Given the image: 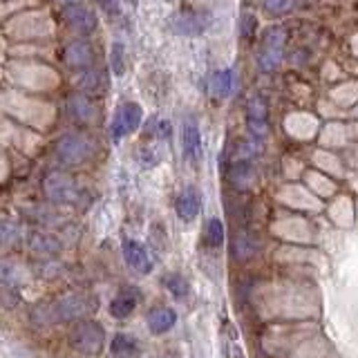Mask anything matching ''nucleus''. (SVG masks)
<instances>
[{
	"instance_id": "f257e3e1",
	"label": "nucleus",
	"mask_w": 358,
	"mask_h": 358,
	"mask_svg": "<svg viewBox=\"0 0 358 358\" xmlns=\"http://www.w3.org/2000/svg\"><path fill=\"white\" fill-rule=\"evenodd\" d=\"M94 311V300L85 294H67L56 298L54 302L41 305L31 311V322L36 327H54L59 322L85 320L87 313Z\"/></svg>"
},
{
	"instance_id": "f03ea898",
	"label": "nucleus",
	"mask_w": 358,
	"mask_h": 358,
	"mask_svg": "<svg viewBox=\"0 0 358 358\" xmlns=\"http://www.w3.org/2000/svg\"><path fill=\"white\" fill-rule=\"evenodd\" d=\"M70 345L85 356H99L106 347V329L94 320H78L70 331Z\"/></svg>"
},
{
	"instance_id": "7ed1b4c3",
	"label": "nucleus",
	"mask_w": 358,
	"mask_h": 358,
	"mask_svg": "<svg viewBox=\"0 0 358 358\" xmlns=\"http://www.w3.org/2000/svg\"><path fill=\"white\" fill-rule=\"evenodd\" d=\"M285 43H287V29L285 27H268L264 31V38L260 45V54H257V67L268 74L275 72L280 63L285 59Z\"/></svg>"
},
{
	"instance_id": "20e7f679",
	"label": "nucleus",
	"mask_w": 358,
	"mask_h": 358,
	"mask_svg": "<svg viewBox=\"0 0 358 358\" xmlns=\"http://www.w3.org/2000/svg\"><path fill=\"white\" fill-rule=\"evenodd\" d=\"M92 155H94V143L85 134H76V132L63 134L59 143H56V157H59L61 164L67 166L85 164Z\"/></svg>"
},
{
	"instance_id": "39448f33",
	"label": "nucleus",
	"mask_w": 358,
	"mask_h": 358,
	"mask_svg": "<svg viewBox=\"0 0 358 358\" xmlns=\"http://www.w3.org/2000/svg\"><path fill=\"white\" fill-rule=\"evenodd\" d=\"M43 190L48 199L52 204H74L81 195V190L76 188L74 179L67 175V173H61V171H54L45 177L43 182Z\"/></svg>"
},
{
	"instance_id": "423d86ee",
	"label": "nucleus",
	"mask_w": 358,
	"mask_h": 358,
	"mask_svg": "<svg viewBox=\"0 0 358 358\" xmlns=\"http://www.w3.org/2000/svg\"><path fill=\"white\" fill-rule=\"evenodd\" d=\"M143 119V110L139 103L134 101H128V103H121L112 117V126H110V134L115 141H121L123 137H128L134 130L139 128V123Z\"/></svg>"
},
{
	"instance_id": "0eeeda50",
	"label": "nucleus",
	"mask_w": 358,
	"mask_h": 358,
	"mask_svg": "<svg viewBox=\"0 0 358 358\" xmlns=\"http://www.w3.org/2000/svg\"><path fill=\"white\" fill-rule=\"evenodd\" d=\"M123 260L132 268L134 273L148 275L152 271V257L148 253V249L137 242V240H126L123 242Z\"/></svg>"
},
{
	"instance_id": "6e6552de",
	"label": "nucleus",
	"mask_w": 358,
	"mask_h": 358,
	"mask_svg": "<svg viewBox=\"0 0 358 358\" xmlns=\"http://www.w3.org/2000/svg\"><path fill=\"white\" fill-rule=\"evenodd\" d=\"M27 249L38 255L41 260H45V257H56L61 251H63V244L61 240L56 238V235L48 233V231H31L27 235Z\"/></svg>"
},
{
	"instance_id": "1a4fd4ad",
	"label": "nucleus",
	"mask_w": 358,
	"mask_h": 358,
	"mask_svg": "<svg viewBox=\"0 0 358 358\" xmlns=\"http://www.w3.org/2000/svg\"><path fill=\"white\" fill-rule=\"evenodd\" d=\"M246 119H249V130L255 139L266 137L268 132V108L266 101L260 96H253L249 101V110H246Z\"/></svg>"
},
{
	"instance_id": "9d476101",
	"label": "nucleus",
	"mask_w": 358,
	"mask_h": 358,
	"mask_svg": "<svg viewBox=\"0 0 358 358\" xmlns=\"http://www.w3.org/2000/svg\"><path fill=\"white\" fill-rule=\"evenodd\" d=\"M139 302H141V291L134 289V287H128V289L119 291V294L112 298L108 311H110L112 318L123 320V318H128L134 309H137Z\"/></svg>"
},
{
	"instance_id": "9b49d317",
	"label": "nucleus",
	"mask_w": 358,
	"mask_h": 358,
	"mask_svg": "<svg viewBox=\"0 0 358 358\" xmlns=\"http://www.w3.org/2000/svg\"><path fill=\"white\" fill-rule=\"evenodd\" d=\"M65 20L72 29H76L78 34H90L96 27V16L92 9H87L83 5H72L65 7Z\"/></svg>"
},
{
	"instance_id": "f8f14e48",
	"label": "nucleus",
	"mask_w": 358,
	"mask_h": 358,
	"mask_svg": "<svg viewBox=\"0 0 358 358\" xmlns=\"http://www.w3.org/2000/svg\"><path fill=\"white\" fill-rule=\"evenodd\" d=\"M177 322V311L173 307H157V309H150L148 316H145V324H148L150 334L155 336H162V334H168Z\"/></svg>"
},
{
	"instance_id": "ddd939ff",
	"label": "nucleus",
	"mask_w": 358,
	"mask_h": 358,
	"mask_svg": "<svg viewBox=\"0 0 358 358\" xmlns=\"http://www.w3.org/2000/svg\"><path fill=\"white\" fill-rule=\"evenodd\" d=\"M110 354L115 358H141L143 350L139 338H134L130 334H117L110 341Z\"/></svg>"
},
{
	"instance_id": "4468645a",
	"label": "nucleus",
	"mask_w": 358,
	"mask_h": 358,
	"mask_svg": "<svg viewBox=\"0 0 358 358\" xmlns=\"http://www.w3.org/2000/svg\"><path fill=\"white\" fill-rule=\"evenodd\" d=\"M175 210L184 222H193L199 215V210H201V197H199L197 190L195 188H184L182 193H179L177 201H175Z\"/></svg>"
},
{
	"instance_id": "2eb2a0df",
	"label": "nucleus",
	"mask_w": 358,
	"mask_h": 358,
	"mask_svg": "<svg viewBox=\"0 0 358 358\" xmlns=\"http://www.w3.org/2000/svg\"><path fill=\"white\" fill-rule=\"evenodd\" d=\"M182 145H184V155L188 157L190 162H197L199 155H201V134L199 128L193 119H186L184 121V128H182Z\"/></svg>"
},
{
	"instance_id": "dca6fc26",
	"label": "nucleus",
	"mask_w": 358,
	"mask_h": 358,
	"mask_svg": "<svg viewBox=\"0 0 358 358\" xmlns=\"http://www.w3.org/2000/svg\"><path fill=\"white\" fill-rule=\"evenodd\" d=\"M27 268L20 266L18 262L11 260H0V287H9L16 289L27 280Z\"/></svg>"
},
{
	"instance_id": "f3484780",
	"label": "nucleus",
	"mask_w": 358,
	"mask_h": 358,
	"mask_svg": "<svg viewBox=\"0 0 358 358\" xmlns=\"http://www.w3.org/2000/svg\"><path fill=\"white\" fill-rule=\"evenodd\" d=\"M65 61L70 63L72 67H90L94 61V52L90 48V43L85 41H76L70 43L65 50Z\"/></svg>"
},
{
	"instance_id": "a211bd4d",
	"label": "nucleus",
	"mask_w": 358,
	"mask_h": 358,
	"mask_svg": "<svg viewBox=\"0 0 358 358\" xmlns=\"http://www.w3.org/2000/svg\"><path fill=\"white\" fill-rule=\"evenodd\" d=\"M67 110H70V115L78 121V123H90L94 121V115H96V108L94 103L90 101L85 94H74L67 101Z\"/></svg>"
},
{
	"instance_id": "6ab92c4d",
	"label": "nucleus",
	"mask_w": 358,
	"mask_h": 358,
	"mask_svg": "<svg viewBox=\"0 0 358 358\" xmlns=\"http://www.w3.org/2000/svg\"><path fill=\"white\" fill-rule=\"evenodd\" d=\"M233 85H235V76L231 70H217L215 74L210 76V87H213V94L220 96V99H227L233 92Z\"/></svg>"
},
{
	"instance_id": "aec40b11",
	"label": "nucleus",
	"mask_w": 358,
	"mask_h": 358,
	"mask_svg": "<svg viewBox=\"0 0 358 358\" xmlns=\"http://www.w3.org/2000/svg\"><path fill=\"white\" fill-rule=\"evenodd\" d=\"M175 27L186 34V36H195L201 29H204V18H199L195 11H186V14H177L175 16Z\"/></svg>"
},
{
	"instance_id": "412c9836",
	"label": "nucleus",
	"mask_w": 358,
	"mask_h": 358,
	"mask_svg": "<svg viewBox=\"0 0 358 358\" xmlns=\"http://www.w3.org/2000/svg\"><path fill=\"white\" fill-rule=\"evenodd\" d=\"M164 287L166 291L171 294L175 300H184L188 296V291H190V285H188V280L182 275V273H168L164 278Z\"/></svg>"
},
{
	"instance_id": "4be33fe9",
	"label": "nucleus",
	"mask_w": 358,
	"mask_h": 358,
	"mask_svg": "<svg viewBox=\"0 0 358 358\" xmlns=\"http://www.w3.org/2000/svg\"><path fill=\"white\" fill-rule=\"evenodd\" d=\"M34 271H36V275L43 278V280H56L61 275L63 266L56 262L54 257H45V260H41L36 266H34Z\"/></svg>"
},
{
	"instance_id": "5701e85b",
	"label": "nucleus",
	"mask_w": 358,
	"mask_h": 358,
	"mask_svg": "<svg viewBox=\"0 0 358 358\" xmlns=\"http://www.w3.org/2000/svg\"><path fill=\"white\" fill-rule=\"evenodd\" d=\"M298 0H264V11L271 16H285L289 11H294Z\"/></svg>"
},
{
	"instance_id": "b1692460",
	"label": "nucleus",
	"mask_w": 358,
	"mask_h": 358,
	"mask_svg": "<svg viewBox=\"0 0 358 358\" xmlns=\"http://www.w3.org/2000/svg\"><path fill=\"white\" fill-rule=\"evenodd\" d=\"M206 242L210 246H220L224 242V224L217 217H210L206 224Z\"/></svg>"
},
{
	"instance_id": "393cba45",
	"label": "nucleus",
	"mask_w": 358,
	"mask_h": 358,
	"mask_svg": "<svg viewBox=\"0 0 358 358\" xmlns=\"http://www.w3.org/2000/svg\"><path fill=\"white\" fill-rule=\"evenodd\" d=\"M20 240V229L14 222H0V244L14 246Z\"/></svg>"
},
{
	"instance_id": "a878e982",
	"label": "nucleus",
	"mask_w": 358,
	"mask_h": 358,
	"mask_svg": "<svg viewBox=\"0 0 358 358\" xmlns=\"http://www.w3.org/2000/svg\"><path fill=\"white\" fill-rule=\"evenodd\" d=\"M231 179L238 186H249L251 184V164L249 162H238L231 171Z\"/></svg>"
},
{
	"instance_id": "bb28decb",
	"label": "nucleus",
	"mask_w": 358,
	"mask_h": 358,
	"mask_svg": "<svg viewBox=\"0 0 358 358\" xmlns=\"http://www.w3.org/2000/svg\"><path fill=\"white\" fill-rule=\"evenodd\" d=\"M112 70H115V74H123L126 72V63H123V45L115 43L112 45Z\"/></svg>"
},
{
	"instance_id": "cd10ccee",
	"label": "nucleus",
	"mask_w": 358,
	"mask_h": 358,
	"mask_svg": "<svg viewBox=\"0 0 358 358\" xmlns=\"http://www.w3.org/2000/svg\"><path fill=\"white\" fill-rule=\"evenodd\" d=\"M235 253H238V257H249L253 253L251 244H249V238H246V235H240L238 242H235Z\"/></svg>"
},
{
	"instance_id": "c85d7f7f",
	"label": "nucleus",
	"mask_w": 358,
	"mask_h": 358,
	"mask_svg": "<svg viewBox=\"0 0 358 358\" xmlns=\"http://www.w3.org/2000/svg\"><path fill=\"white\" fill-rule=\"evenodd\" d=\"M96 3L110 16H119L121 14V3H119V0H96Z\"/></svg>"
},
{
	"instance_id": "c756f323",
	"label": "nucleus",
	"mask_w": 358,
	"mask_h": 358,
	"mask_svg": "<svg viewBox=\"0 0 358 358\" xmlns=\"http://www.w3.org/2000/svg\"><path fill=\"white\" fill-rule=\"evenodd\" d=\"M242 25H244V27H242L244 36H246V38H251V34H253V29H255V18L246 14V16H244V22H242Z\"/></svg>"
},
{
	"instance_id": "7c9ffc66",
	"label": "nucleus",
	"mask_w": 358,
	"mask_h": 358,
	"mask_svg": "<svg viewBox=\"0 0 358 358\" xmlns=\"http://www.w3.org/2000/svg\"><path fill=\"white\" fill-rule=\"evenodd\" d=\"M59 3L65 7H72V5H81V0H59Z\"/></svg>"
},
{
	"instance_id": "2f4dec72",
	"label": "nucleus",
	"mask_w": 358,
	"mask_h": 358,
	"mask_svg": "<svg viewBox=\"0 0 358 358\" xmlns=\"http://www.w3.org/2000/svg\"><path fill=\"white\" fill-rule=\"evenodd\" d=\"M159 358H168V356H159Z\"/></svg>"
}]
</instances>
